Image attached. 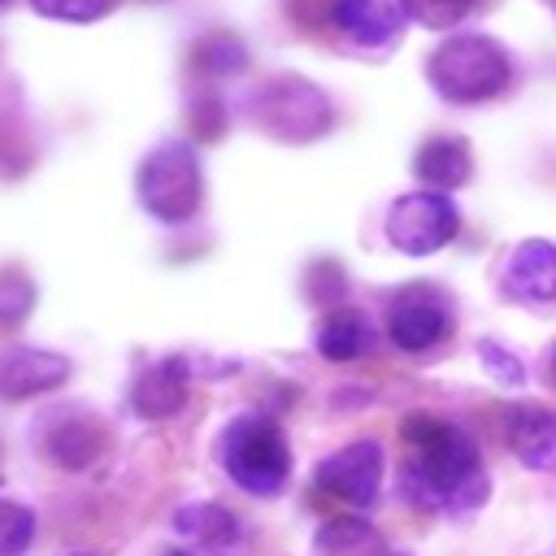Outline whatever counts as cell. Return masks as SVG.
<instances>
[{"mask_svg":"<svg viewBox=\"0 0 556 556\" xmlns=\"http://www.w3.org/2000/svg\"><path fill=\"white\" fill-rule=\"evenodd\" d=\"M400 434L408 443L404 495L413 504L430 513H469L486 500V473L478 447L460 426L434 413H408Z\"/></svg>","mask_w":556,"mask_h":556,"instance_id":"6da1fadb","label":"cell"},{"mask_svg":"<svg viewBox=\"0 0 556 556\" xmlns=\"http://www.w3.org/2000/svg\"><path fill=\"white\" fill-rule=\"evenodd\" d=\"M430 87L447 104H482L508 87V52L486 35H452L430 52Z\"/></svg>","mask_w":556,"mask_h":556,"instance_id":"7a4b0ae2","label":"cell"},{"mask_svg":"<svg viewBox=\"0 0 556 556\" xmlns=\"http://www.w3.org/2000/svg\"><path fill=\"white\" fill-rule=\"evenodd\" d=\"M222 469L248 495H278L291 478V447L278 421L243 413L222 430Z\"/></svg>","mask_w":556,"mask_h":556,"instance_id":"3957f363","label":"cell"},{"mask_svg":"<svg viewBox=\"0 0 556 556\" xmlns=\"http://www.w3.org/2000/svg\"><path fill=\"white\" fill-rule=\"evenodd\" d=\"M135 191H139V204L156 217V222H191L200 200H204V178H200V161H195V148L182 143V139H165L156 143L143 161H139V174H135Z\"/></svg>","mask_w":556,"mask_h":556,"instance_id":"277c9868","label":"cell"},{"mask_svg":"<svg viewBox=\"0 0 556 556\" xmlns=\"http://www.w3.org/2000/svg\"><path fill=\"white\" fill-rule=\"evenodd\" d=\"M252 113L261 122V130H269L274 139H287V143H304V139H317L326 135L330 126V100L304 83V78H269L256 100H252Z\"/></svg>","mask_w":556,"mask_h":556,"instance_id":"5b68a950","label":"cell"},{"mask_svg":"<svg viewBox=\"0 0 556 556\" xmlns=\"http://www.w3.org/2000/svg\"><path fill=\"white\" fill-rule=\"evenodd\" d=\"M460 230V213L443 191H408L387 208V239L404 256H430L452 243Z\"/></svg>","mask_w":556,"mask_h":556,"instance_id":"8992f818","label":"cell"},{"mask_svg":"<svg viewBox=\"0 0 556 556\" xmlns=\"http://www.w3.org/2000/svg\"><path fill=\"white\" fill-rule=\"evenodd\" d=\"M317 486L326 495L352 504V508H369L378 500V486H382V447L361 439V443L330 452L317 465Z\"/></svg>","mask_w":556,"mask_h":556,"instance_id":"52a82bcc","label":"cell"},{"mask_svg":"<svg viewBox=\"0 0 556 556\" xmlns=\"http://www.w3.org/2000/svg\"><path fill=\"white\" fill-rule=\"evenodd\" d=\"M447 326H452V313H447L443 295L430 291V287L404 291V295L391 304V321H387L395 348H404V352H426V348H434V343L447 334Z\"/></svg>","mask_w":556,"mask_h":556,"instance_id":"ba28073f","label":"cell"},{"mask_svg":"<svg viewBox=\"0 0 556 556\" xmlns=\"http://www.w3.org/2000/svg\"><path fill=\"white\" fill-rule=\"evenodd\" d=\"M187 382H191L187 361H182V356H161V361H152V365L135 378V387H130V408H135L143 421H165V417H174V413L187 404Z\"/></svg>","mask_w":556,"mask_h":556,"instance_id":"9c48e42d","label":"cell"},{"mask_svg":"<svg viewBox=\"0 0 556 556\" xmlns=\"http://www.w3.org/2000/svg\"><path fill=\"white\" fill-rule=\"evenodd\" d=\"M70 378V361L48 348H9L0 356V395L4 400H26L39 391H52Z\"/></svg>","mask_w":556,"mask_h":556,"instance_id":"30bf717a","label":"cell"},{"mask_svg":"<svg viewBox=\"0 0 556 556\" xmlns=\"http://www.w3.org/2000/svg\"><path fill=\"white\" fill-rule=\"evenodd\" d=\"M504 295L521 304H547L556 300V248L543 239H526L513 248L504 265Z\"/></svg>","mask_w":556,"mask_h":556,"instance_id":"8fae6325","label":"cell"},{"mask_svg":"<svg viewBox=\"0 0 556 556\" xmlns=\"http://www.w3.org/2000/svg\"><path fill=\"white\" fill-rule=\"evenodd\" d=\"M504 434H508L513 456H517L526 469H539V473L556 469V413H552V408H539V404H517V408H508Z\"/></svg>","mask_w":556,"mask_h":556,"instance_id":"7c38bea8","label":"cell"},{"mask_svg":"<svg viewBox=\"0 0 556 556\" xmlns=\"http://www.w3.org/2000/svg\"><path fill=\"white\" fill-rule=\"evenodd\" d=\"M408 17L404 0H334V26L356 43H387Z\"/></svg>","mask_w":556,"mask_h":556,"instance_id":"4fadbf2b","label":"cell"},{"mask_svg":"<svg viewBox=\"0 0 556 556\" xmlns=\"http://www.w3.org/2000/svg\"><path fill=\"white\" fill-rule=\"evenodd\" d=\"M174 530L182 539H191L200 552H226L239 543V521L230 508L213 504V500H200V504H182L174 513Z\"/></svg>","mask_w":556,"mask_h":556,"instance_id":"5bb4252c","label":"cell"},{"mask_svg":"<svg viewBox=\"0 0 556 556\" xmlns=\"http://www.w3.org/2000/svg\"><path fill=\"white\" fill-rule=\"evenodd\" d=\"M43 447H48V456H52L56 465L83 469V465H91V460L104 452V434H100V426L87 421V417H61V421H52V430L43 434Z\"/></svg>","mask_w":556,"mask_h":556,"instance_id":"9a60e30c","label":"cell"},{"mask_svg":"<svg viewBox=\"0 0 556 556\" xmlns=\"http://www.w3.org/2000/svg\"><path fill=\"white\" fill-rule=\"evenodd\" d=\"M413 165H417V178L430 182L434 191H452V187H460V182L469 178V169H473L469 148H465L460 139H452V135L421 143V152H417Z\"/></svg>","mask_w":556,"mask_h":556,"instance_id":"2e32d148","label":"cell"},{"mask_svg":"<svg viewBox=\"0 0 556 556\" xmlns=\"http://www.w3.org/2000/svg\"><path fill=\"white\" fill-rule=\"evenodd\" d=\"M313 547H317V556H395V552H387L382 534L369 521H361V517H334V521H326L317 530Z\"/></svg>","mask_w":556,"mask_h":556,"instance_id":"e0dca14e","label":"cell"},{"mask_svg":"<svg viewBox=\"0 0 556 556\" xmlns=\"http://www.w3.org/2000/svg\"><path fill=\"white\" fill-rule=\"evenodd\" d=\"M374 348V330H369V321L361 317V313H352V308H334L326 321H321V330H317V352L326 356V361H356L361 352H369Z\"/></svg>","mask_w":556,"mask_h":556,"instance_id":"ac0fdd59","label":"cell"},{"mask_svg":"<svg viewBox=\"0 0 556 556\" xmlns=\"http://www.w3.org/2000/svg\"><path fill=\"white\" fill-rule=\"evenodd\" d=\"M35 539V513L17 500H0V556H22Z\"/></svg>","mask_w":556,"mask_h":556,"instance_id":"d6986e66","label":"cell"},{"mask_svg":"<svg viewBox=\"0 0 556 556\" xmlns=\"http://www.w3.org/2000/svg\"><path fill=\"white\" fill-rule=\"evenodd\" d=\"M30 304H35L30 278H22V274H0V330L22 326L26 313H30Z\"/></svg>","mask_w":556,"mask_h":556,"instance_id":"ffe728a7","label":"cell"},{"mask_svg":"<svg viewBox=\"0 0 556 556\" xmlns=\"http://www.w3.org/2000/svg\"><path fill=\"white\" fill-rule=\"evenodd\" d=\"M113 4L117 0H30V9L52 22H96V17L113 13Z\"/></svg>","mask_w":556,"mask_h":556,"instance_id":"44dd1931","label":"cell"},{"mask_svg":"<svg viewBox=\"0 0 556 556\" xmlns=\"http://www.w3.org/2000/svg\"><path fill=\"white\" fill-rule=\"evenodd\" d=\"M404 4H408V13H413L421 26L447 30V26H456V22L469 13L473 0H404Z\"/></svg>","mask_w":556,"mask_h":556,"instance_id":"7402d4cb","label":"cell"},{"mask_svg":"<svg viewBox=\"0 0 556 556\" xmlns=\"http://www.w3.org/2000/svg\"><path fill=\"white\" fill-rule=\"evenodd\" d=\"M478 356H482V369H486L495 382H504V387H521V382H526V369H521V361H517L508 348L482 339V343H478Z\"/></svg>","mask_w":556,"mask_h":556,"instance_id":"603a6c76","label":"cell"},{"mask_svg":"<svg viewBox=\"0 0 556 556\" xmlns=\"http://www.w3.org/2000/svg\"><path fill=\"white\" fill-rule=\"evenodd\" d=\"M200 52H204V61H208L213 74H230V70H239V65L248 61V52H243L235 39H208Z\"/></svg>","mask_w":556,"mask_h":556,"instance_id":"cb8c5ba5","label":"cell"},{"mask_svg":"<svg viewBox=\"0 0 556 556\" xmlns=\"http://www.w3.org/2000/svg\"><path fill=\"white\" fill-rule=\"evenodd\" d=\"M552 378H556V348H552Z\"/></svg>","mask_w":556,"mask_h":556,"instance_id":"d4e9b609","label":"cell"},{"mask_svg":"<svg viewBox=\"0 0 556 556\" xmlns=\"http://www.w3.org/2000/svg\"><path fill=\"white\" fill-rule=\"evenodd\" d=\"M169 556H191V552H169Z\"/></svg>","mask_w":556,"mask_h":556,"instance_id":"484cf974","label":"cell"},{"mask_svg":"<svg viewBox=\"0 0 556 556\" xmlns=\"http://www.w3.org/2000/svg\"><path fill=\"white\" fill-rule=\"evenodd\" d=\"M74 556H91V552H74Z\"/></svg>","mask_w":556,"mask_h":556,"instance_id":"4316f807","label":"cell"}]
</instances>
